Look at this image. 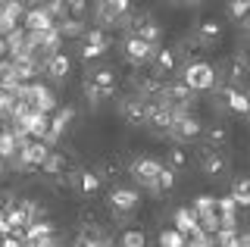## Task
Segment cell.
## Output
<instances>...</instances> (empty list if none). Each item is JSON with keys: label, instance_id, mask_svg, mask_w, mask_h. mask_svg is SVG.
Listing matches in <instances>:
<instances>
[{"label": "cell", "instance_id": "cell-14", "mask_svg": "<svg viewBox=\"0 0 250 247\" xmlns=\"http://www.w3.org/2000/svg\"><path fill=\"white\" fill-rule=\"evenodd\" d=\"M150 66H153V75H156V79H166V75H172V72H175V66H178L175 50H169V47H156L153 60H150Z\"/></svg>", "mask_w": 250, "mask_h": 247}, {"label": "cell", "instance_id": "cell-13", "mask_svg": "<svg viewBox=\"0 0 250 247\" xmlns=\"http://www.w3.org/2000/svg\"><path fill=\"white\" fill-rule=\"evenodd\" d=\"M119 113L125 122H131V125H144L147 122V100L144 97H128L119 103Z\"/></svg>", "mask_w": 250, "mask_h": 247}, {"label": "cell", "instance_id": "cell-9", "mask_svg": "<svg viewBox=\"0 0 250 247\" xmlns=\"http://www.w3.org/2000/svg\"><path fill=\"white\" fill-rule=\"evenodd\" d=\"M197 47H213V44H219L222 41V25H219L216 19H203V22H197L194 25V32L188 35Z\"/></svg>", "mask_w": 250, "mask_h": 247}, {"label": "cell", "instance_id": "cell-18", "mask_svg": "<svg viewBox=\"0 0 250 247\" xmlns=\"http://www.w3.org/2000/svg\"><path fill=\"white\" fill-rule=\"evenodd\" d=\"M222 100H225V106L229 110H234V113H250V100H247V94L244 91H238L234 84H229V88H222Z\"/></svg>", "mask_w": 250, "mask_h": 247}, {"label": "cell", "instance_id": "cell-23", "mask_svg": "<svg viewBox=\"0 0 250 247\" xmlns=\"http://www.w3.org/2000/svg\"><path fill=\"white\" fill-rule=\"evenodd\" d=\"M57 32L62 38H82L84 35V19H60L57 22Z\"/></svg>", "mask_w": 250, "mask_h": 247}, {"label": "cell", "instance_id": "cell-28", "mask_svg": "<svg viewBox=\"0 0 250 247\" xmlns=\"http://www.w3.org/2000/svg\"><path fill=\"white\" fill-rule=\"evenodd\" d=\"M229 16L231 19H247L250 16V0H229Z\"/></svg>", "mask_w": 250, "mask_h": 247}, {"label": "cell", "instance_id": "cell-4", "mask_svg": "<svg viewBox=\"0 0 250 247\" xmlns=\"http://www.w3.org/2000/svg\"><path fill=\"white\" fill-rule=\"evenodd\" d=\"M182 82H185L191 91H209V88L216 84V69L209 66V63H203V60H194V63L185 66Z\"/></svg>", "mask_w": 250, "mask_h": 247}, {"label": "cell", "instance_id": "cell-7", "mask_svg": "<svg viewBox=\"0 0 250 247\" xmlns=\"http://www.w3.org/2000/svg\"><path fill=\"white\" fill-rule=\"evenodd\" d=\"M138 206H141V197H138V191H131V188H116L113 194H109V210H113L116 219L131 216Z\"/></svg>", "mask_w": 250, "mask_h": 247}, {"label": "cell", "instance_id": "cell-8", "mask_svg": "<svg viewBox=\"0 0 250 247\" xmlns=\"http://www.w3.org/2000/svg\"><path fill=\"white\" fill-rule=\"evenodd\" d=\"M122 50H125V60H128V63H135V66L150 63V60H153V53H156L153 44H147L144 38H138V35H128V38H125Z\"/></svg>", "mask_w": 250, "mask_h": 247}, {"label": "cell", "instance_id": "cell-12", "mask_svg": "<svg viewBox=\"0 0 250 247\" xmlns=\"http://www.w3.org/2000/svg\"><path fill=\"white\" fill-rule=\"evenodd\" d=\"M200 169L209 179H219V175L229 169V163H225V157L219 153V147H203L200 150Z\"/></svg>", "mask_w": 250, "mask_h": 247}, {"label": "cell", "instance_id": "cell-24", "mask_svg": "<svg viewBox=\"0 0 250 247\" xmlns=\"http://www.w3.org/2000/svg\"><path fill=\"white\" fill-rule=\"evenodd\" d=\"M88 0H62V16L60 19H84Z\"/></svg>", "mask_w": 250, "mask_h": 247}, {"label": "cell", "instance_id": "cell-34", "mask_svg": "<svg viewBox=\"0 0 250 247\" xmlns=\"http://www.w3.org/2000/svg\"><path fill=\"white\" fill-rule=\"evenodd\" d=\"M244 32H247V35H250V16H247V19H244Z\"/></svg>", "mask_w": 250, "mask_h": 247}, {"label": "cell", "instance_id": "cell-5", "mask_svg": "<svg viewBox=\"0 0 250 247\" xmlns=\"http://www.w3.org/2000/svg\"><path fill=\"white\" fill-rule=\"evenodd\" d=\"M169 135L175 138V141H194V138H200V135H203V125L185 110V113H175V116H172V122H169Z\"/></svg>", "mask_w": 250, "mask_h": 247}, {"label": "cell", "instance_id": "cell-16", "mask_svg": "<svg viewBox=\"0 0 250 247\" xmlns=\"http://www.w3.org/2000/svg\"><path fill=\"white\" fill-rule=\"evenodd\" d=\"M106 238H104V228L97 226V222H84L82 231L75 235V244L72 247H100Z\"/></svg>", "mask_w": 250, "mask_h": 247}, {"label": "cell", "instance_id": "cell-29", "mask_svg": "<svg viewBox=\"0 0 250 247\" xmlns=\"http://www.w3.org/2000/svg\"><path fill=\"white\" fill-rule=\"evenodd\" d=\"M188 166V153L182 147H175V150H169V169L175 172V169H185Z\"/></svg>", "mask_w": 250, "mask_h": 247}, {"label": "cell", "instance_id": "cell-20", "mask_svg": "<svg viewBox=\"0 0 250 247\" xmlns=\"http://www.w3.org/2000/svg\"><path fill=\"white\" fill-rule=\"evenodd\" d=\"M41 172L53 175V179H57V175H66V157H62L60 150H50L44 157V163H41Z\"/></svg>", "mask_w": 250, "mask_h": 247}, {"label": "cell", "instance_id": "cell-1", "mask_svg": "<svg viewBox=\"0 0 250 247\" xmlns=\"http://www.w3.org/2000/svg\"><path fill=\"white\" fill-rule=\"evenodd\" d=\"M131 13H135L131 0H97V6H94V19H97L100 28H122V25H128Z\"/></svg>", "mask_w": 250, "mask_h": 247}, {"label": "cell", "instance_id": "cell-33", "mask_svg": "<svg viewBox=\"0 0 250 247\" xmlns=\"http://www.w3.org/2000/svg\"><path fill=\"white\" fill-rule=\"evenodd\" d=\"M178 3H185V6H194V3H200V0H178Z\"/></svg>", "mask_w": 250, "mask_h": 247}, {"label": "cell", "instance_id": "cell-25", "mask_svg": "<svg viewBox=\"0 0 250 247\" xmlns=\"http://www.w3.org/2000/svg\"><path fill=\"white\" fill-rule=\"evenodd\" d=\"M191 210L197 213V219H203V216H213V213H216V197H213V194H200L197 200H194Z\"/></svg>", "mask_w": 250, "mask_h": 247}, {"label": "cell", "instance_id": "cell-27", "mask_svg": "<svg viewBox=\"0 0 250 247\" xmlns=\"http://www.w3.org/2000/svg\"><path fill=\"white\" fill-rule=\"evenodd\" d=\"M160 247H185V235L175 231V228H166L160 235Z\"/></svg>", "mask_w": 250, "mask_h": 247}, {"label": "cell", "instance_id": "cell-11", "mask_svg": "<svg viewBox=\"0 0 250 247\" xmlns=\"http://www.w3.org/2000/svg\"><path fill=\"white\" fill-rule=\"evenodd\" d=\"M53 25H57V19L50 16L47 6H31V10H25V16H22V28L25 32H47Z\"/></svg>", "mask_w": 250, "mask_h": 247}, {"label": "cell", "instance_id": "cell-19", "mask_svg": "<svg viewBox=\"0 0 250 247\" xmlns=\"http://www.w3.org/2000/svg\"><path fill=\"white\" fill-rule=\"evenodd\" d=\"M200 222H197V213L182 206V210H175V231H182V235H191V231H197Z\"/></svg>", "mask_w": 250, "mask_h": 247}, {"label": "cell", "instance_id": "cell-30", "mask_svg": "<svg viewBox=\"0 0 250 247\" xmlns=\"http://www.w3.org/2000/svg\"><path fill=\"white\" fill-rule=\"evenodd\" d=\"M207 147H219V144H225V128L222 125H213V128H207Z\"/></svg>", "mask_w": 250, "mask_h": 247}, {"label": "cell", "instance_id": "cell-32", "mask_svg": "<svg viewBox=\"0 0 250 247\" xmlns=\"http://www.w3.org/2000/svg\"><path fill=\"white\" fill-rule=\"evenodd\" d=\"M238 57H241V60H244V63L250 66V44H247V47H244V50H241V53H238Z\"/></svg>", "mask_w": 250, "mask_h": 247}, {"label": "cell", "instance_id": "cell-35", "mask_svg": "<svg viewBox=\"0 0 250 247\" xmlns=\"http://www.w3.org/2000/svg\"><path fill=\"white\" fill-rule=\"evenodd\" d=\"M247 100H250V91H247Z\"/></svg>", "mask_w": 250, "mask_h": 247}, {"label": "cell", "instance_id": "cell-26", "mask_svg": "<svg viewBox=\"0 0 250 247\" xmlns=\"http://www.w3.org/2000/svg\"><path fill=\"white\" fill-rule=\"evenodd\" d=\"M119 247H147V235H144V231H138V228H128L122 235Z\"/></svg>", "mask_w": 250, "mask_h": 247}, {"label": "cell", "instance_id": "cell-17", "mask_svg": "<svg viewBox=\"0 0 250 247\" xmlns=\"http://www.w3.org/2000/svg\"><path fill=\"white\" fill-rule=\"evenodd\" d=\"M72 116H75L72 106H62V110L53 113V116H50V128H47V138H44V141H57V138L66 132V125L72 122Z\"/></svg>", "mask_w": 250, "mask_h": 247}, {"label": "cell", "instance_id": "cell-15", "mask_svg": "<svg viewBox=\"0 0 250 247\" xmlns=\"http://www.w3.org/2000/svg\"><path fill=\"white\" fill-rule=\"evenodd\" d=\"M41 69H44L47 75H50V79L62 82V79L69 75V69H72V60H69L66 53H60V50H57L53 57H47V60H44V66H41Z\"/></svg>", "mask_w": 250, "mask_h": 247}, {"label": "cell", "instance_id": "cell-31", "mask_svg": "<svg viewBox=\"0 0 250 247\" xmlns=\"http://www.w3.org/2000/svg\"><path fill=\"white\" fill-rule=\"evenodd\" d=\"M0 235H10V226H6V213L0 210Z\"/></svg>", "mask_w": 250, "mask_h": 247}, {"label": "cell", "instance_id": "cell-36", "mask_svg": "<svg viewBox=\"0 0 250 247\" xmlns=\"http://www.w3.org/2000/svg\"><path fill=\"white\" fill-rule=\"evenodd\" d=\"M0 238H3V235H0Z\"/></svg>", "mask_w": 250, "mask_h": 247}, {"label": "cell", "instance_id": "cell-2", "mask_svg": "<svg viewBox=\"0 0 250 247\" xmlns=\"http://www.w3.org/2000/svg\"><path fill=\"white\" fill-rule=\"evenodd\" d=\"M82 91H84V97H88L91 103L109 100L116 94V72H113V69H94V72H88Z\"/></svg>", "mask_w": 250, "mask_h": 247}, {"label": "cell", "instance_id": "cell-22", "mask_svg": "<svg viewBox=\"0 0 250 247\" xmlns=\"http://www.w3.org/2000/svg\"><path fill=\"white\" fill-rule=\"evenodd\" d=\"M247 75H250V66L241 57H231L229 60V82L231 84H241V82H247Z\"/></svg>", "mask_w": 250, "mask_h": 247}, {"label": "cell", "instance_id": "cell-21", "mask_svg": "<svg viewBox=\"0 0 250 247\" xmlns=\"http://www.w3.org/2000/svg\"><path fill=\"white\" fill-rule=\"evenodd\" d=\"M231 197L238 200V206H244V210H250V179H247V175L234 179V185H231Z\"/></svg>", "mask_w": 250, "mask_h": 247}, {"label": "cell", "instance_id": "cell-3", "mask_svg": "<svg viewBox=\"0 0 250 247\" xmlns=\"http://www.w3.org/2000/svg\"><path fill=\"white\" fill-rule=\"evenodd\" d=\"M160 172H163V163H156L150 157L131 160V179L147 191H160Z\"/></svg>", "mask_w": 250, "mask_h": 247}, {"label": "cell", "instance_id": "cell-6", "mask_svg": "<svg viewBox=\"0 0 250 247\" xmlns=\"http://www.w3.org/2000/svg\"><path fill=\"white\" fill-rule=\"evenodd\" d=\"M109 50V38L104 28H91V32L82 35V60L91 63V60H100Z\"/></svg>", "mask_w": 250, "mask_h": 247}, {"label": "cell", "instance_id": "cell-10", "mask_svg": "<svg viewBox=\"0 0 250 247\" xmlns=\"http://www.w3.org/2000/svg\"><path fill=\"white\" fill-rule=\"evenodd\" d=\"M66 182L72 185V188L78 191V194L91 197L100 191V185H104V179H100L97 172H91V169H78V172H66Z\"/></svg>", "mask_w": 250, "mask_h": 247}]
</instances>
